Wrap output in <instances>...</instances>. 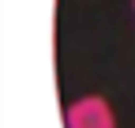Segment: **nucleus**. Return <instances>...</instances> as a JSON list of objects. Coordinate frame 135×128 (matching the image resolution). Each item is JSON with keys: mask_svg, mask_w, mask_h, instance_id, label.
Here are the masks:
<instances>
[{"mask_svg": "<svg viewBox=\"0 0 135 128\" xmlns=\"http://www.w3.org/2000/svg\"><path fill=\"white\" fill-rule=\"evenodd\" d=\"M64 128H116V113H113L109 98H101V94H83V98L68 102Z\"/></svg>", "mask_w": 135, "mask_h": 128, "instance_id": "obj_1", "label": "nucleus"}, {"mask_svg": "<svg viewBox=\"0 0 135 128\" xmlns=\"http://www.w3.org/2000/svg\"><path fill=\"white\" fill-rule=\"evenodd\" d=\"M131 11H135V0H131Z\"/></svg>", "mask_w": 135, "mask_h": 128, "instance_id": "obj_2", "label": "nucleus"}]
</instances>
